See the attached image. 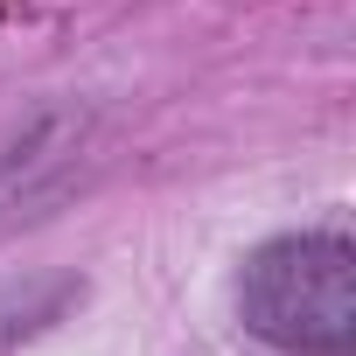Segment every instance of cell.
<instances>
[{"label":"cell","mask_w":356,"mask_h":356,"mask_svg":"<svg viewBox=\"0 0 356 356\" xmlns=\"http://www.w3.org/2000/svg\"><path fill=\"white\" fill-rule=\"evenodd\" d=\"M77 300V286L70 280H56V286H35V293H8L0 300V349H8L15 335H35V328H49L63 307Z\"/></svg>","instance_id":"obj_3"},{"label":"cell","mask_w":356,"mask_h":356,"mask_svg":"<svg viewBox=\"0 0 356 356\" xmlns=\"http://www.w3.org/2000/svg\"><path fill=\"white\" fill-rule=\"evenodd\" d=\"M245 328L293 356H349L356 349V252L335 231L273 238L245 259L238 280Z\"/></svg>","instance_id":"obj_1"},{"label":"cell","mask_w":356,"mask_h":356,"mask_svg":"<svg viewBox=\"0 0 356 356\" xmlns=\"http://www.w3.org/2000/svg\"><path fill=\"white\" fill-rule=\"evenodd\" d=\"M98 168V112L91 105H42L0 140V224L49 217Z\"/></svg>","instance_id":"obj_2"}]
</instances>
